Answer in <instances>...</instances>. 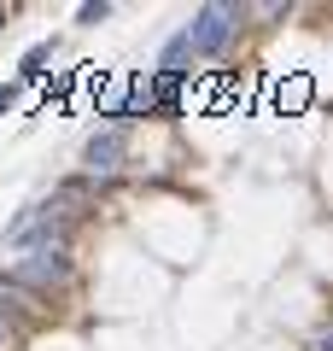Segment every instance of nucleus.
<instances>
[{"mask_svg": "<svg viewBox=\"0 0 333 351\" xmlns=\"http://www.w3.org/2000/svg\"><path fill=\"white\" fill-rule=\"evenodd\" d=\"M106 18H111V6H106V0H88L82 12H76V24H106Z\"/></svg>", "mask_w": 333, "mask_h": 351, "instance_id": "nucleus-9", "label": "nucleus"}, {"mask_svg": "<svg viewBox=\"0 0 333 351\" xmlns=\"http://www.w3.org/2000/svg\"><path fill=\"white\" fill-rule=\"evenodd\" d=\"M316 351H333V328H328V334H316Z\"/></svg>", "mask_w": 333, "mask_h": 351, "instance_id": "nucleus-11", "label": "nucleus"}, {"mask_svg": "<svg viewBox=\"0 0 333 351\" xmlns=\"http://www.w3.org/2000/svg\"><path fill=\"white\" fill-rule=\"evenodd\" d=\"M0 281L18 287V293H53V287L71 281V258H64V252H29V258H18V263L0 269Z\"/></svg>", "mask_w": 333, "mask_h": 351, "instance_id": "nucleus-2", "label": "nucleus"}, {"mask_svg": "<svg viewBox=\"0 0 333 351\" xmlns=\"http://www.w3.org/2000/svg\"><path fill=\"white\" fill-rule=\"evenodd\" d=\"M12 100H18V94H12V88H0V117H6V112H12Z\"/></svg>", "mask_w": 333, "mask_h": 351, "instance_id": "nucleus-10", "label": "nucleus"}, {"mask_svg": "<svg viewBox=\"0 0 333 351\" xmlns=\"http://www.w3.org/2000/svg\"><path fill=\"white\" fill-rule=\"evenodd\" d=\"M123 152H129V135L123 129H106V135H94L82 147V164H88V176H111L117 164H123Z\"/></svg>", "mask_w": 333, "mask_h": 351, "instance_id": "nucleus-4", "label": "nucleus"}, {"mask_svg": "<svg viewBox=\"0 0 333 351\" xmlns=\"http://www.w3.org/2000/svg\"><path fill=\"white\" fill-rule=\"evenodd\" d=\"M76 199H82V188H59L53 199L29 205V211L6 228V240H12V246H29V252H64V228H71V211H64V205H76Z\"/></svg>", "mask_w": 333, "mask_h": 351, "instance_id": "nucleus-1", "label": "nucleus"}, {"mask_svg": "<svg viewBox=\"0 0 333 351\" xmlns=\"http://www.w3.org/2000/svg\"><path fill=\"white\" fill-rule=\"evenodd\" d=\"M6 328H12V322H6V311H0V351H6Z\"/></svg>", "mask_w": 333, "mask_h": 351, "instance_id": "nucleus-12", "label": "nucleus"}, {"mask_svg": "<svg viewBox=\"0 0 333 351\" xmlns=\"http://www.w3.org/2000/svg\"><path fill=\"white\" fill-rule=\"evenodd\" d=\"M164 106H175V76H152V112H164Z\"/></svg>", "mask_w": 333, "mask_h": 351, "instance_id": "nucleus-8", "label": "nucleus"}, {"mask_svg": "<svg viewBox=\"0 0 333 351\" xmlns=\"http://www.w3.org/2000/svg\"><path fill=\"white\" fill-rule=\"evenodd\" d=\"M47 59H53V41H36V47L24 53V64H18V76H24V82H36V76H41V64H47Z\"/></svg>", "mask_w": 333, "mask_h": 351, "instance_id": "nucleus-7", "label": "nucleus"}, {"mask_svg": "<svg viewBox=\"0 0 333 351\" xmlns=\"http://www.w3.org/2000/svg\"><path fill=\"white\" fill-rule=\"evenodd\" d=\"M310 94H316V88H310V76H286V82H275V106H281L286 117H293V112H304V106H310Z\"/></svg>", "mask_w": 333, "mask_h": 351, "instance_id": "nucleus-5", "label": "nucleus"}, {"mask_svg": "<svg viewBox=\"0 0 333 351\" xmlns=\"http://www.w3.org/2000/svg\"><path fill=\"white\" fill-rule=\"evenodd\" d=\"M240 24H246V6H234V0L199 6V12H193V24H187V36H193V53H222L228 41L240 36Z\"/></svg>", "mask_w": 333, "mask_h": 351, "instance_id": "nucleus-3", "label": "nucleus"}, {"mask_svg": "<svg viewBox=\"0 0 333 351\" xmlns=\"http://www.w3.org/2000/svg\"><path fill=\"white\" fill-rule=\"evenodd\" d=\"M187 59H193V36L182 29V36L164 47V64H158V71H164V76H182V64H187Z\"/></svg>", "mask_w": 333, "mask_h": 351, "instance_id": "nucleus-6", "label": "nucleus"}, {"mask_svg": "<svg viewBox=\"0 0 333 351\" xmlns=\"http://www.w3.org/2000/svg\"><path fill=\"white\" fill-rule=\"evenodd\" d=\"M0 18H6V12H0Z\"/></svg>", "mask_w": 333, "mask_h": 351, "instance_id": "nucleus-13", "label": "nucleus"}]
</instances>
